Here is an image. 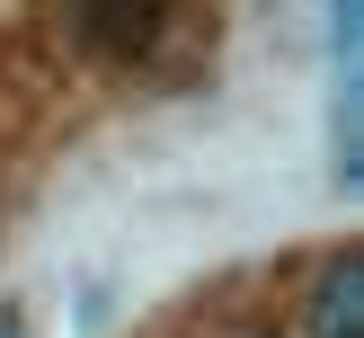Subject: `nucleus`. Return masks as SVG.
I'll return each mask as SVG.
<instances>
[{"label":"nucleus","mask_w":364,"mask_h":338,"mask_svg":"<svg viewBox=\"0 0 364 338\" xmlns=\"http://www.w3.org/2000/svg\"><path fill=\"white\" fill-rule=\"evenodd\" d=\"M302 329L311 338H364V258L355 249H338V258L320 267L311 302H302Z\"/></svg>","instance_id":"2"},{"label":"nucleus","mask_w":364,"mask_h":338,"mask_svg":"<svg viewBox=\"0 0 364 338\" xmlns=\"http://www.w3.org/2000/svg\"><path fill=\"white\" fill-rule=\"evenodd\" d=\"M63 18H71V45L80 53H98V63H142V53H160L178 0H63Z\"/></svg>","instance_id":"1"},{"label":"nucleus","mask_w":364,"mask_h":338,"mask_svg":"<svg viewBox=\"0 0 364 338\" xmlns=\"http://www.w3.org/2000/svg\"><path fill=\"white\" fill-rule=\"evenodd\" d=\"M0 338H9V329H0Z\"/></svg>","instance_id":"3"}]
</instances>
